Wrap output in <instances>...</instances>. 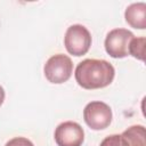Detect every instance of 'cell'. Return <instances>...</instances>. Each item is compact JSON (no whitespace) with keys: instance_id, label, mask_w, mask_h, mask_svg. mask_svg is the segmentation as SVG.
<instances>
[{"instance_id":"1","label":"cell","mask_w":146,"mask_h":146,"mask_svg":"<svg viewBox=\"0 0 146 146\" xmlns=\"http://www.w3.org/2000/svg\"><path fill=\"white\" fill-rule=\"evenodd\" d=\"M74 76L76 83L83 89H102L113 82L115 70L105 59L88 58L78 64Z\"/></svg>"},{"instance_id":"2","label":"cell","mask_w":146,"mask_h":146,"mask_svg":"<svg viewBox=\"0 0 146 146\" xmlns=\"http://www.w3.org/2000/svg\"><path fill=\"white\" fill-rule=\"evenodd\" d=\"M91 42V34L86 26L73 24L67 27L64 36V46L70 55L76 57L86 55L90 49Z\"/></svg>"},{"instance_id":"3","label":"cell","mask_w":146,"mask_h":146,"mask_svg":"<svg viewBox=\"0 0 146 146\" xmlns=\"http://www.w3.org/2000/svg\"><path fill=\"white\" fill-rule=\"evenodd\" d=\"M73 73V63L71 58L64 54H56L51 56L43 66V74L46 79L54 84L66 82Z\"/></svg>"},{"instance_id":"4","label":"cell","mask_w":146,"mask_h":146,"mask_svg":"<svg viewBox=\"0 0 146 146\" xmlns=\"http://www.w3.org/2000/svg\"><path fill=\"white\" fill-rule=\"evenodd\" d=\"M111 107L100 100H94L86 105L83 110V120L92 130H104L112 122Z\"/></svg>"},{"instance_id":"5","label":"cell","mask_w":146,"mask_h":146,"mask_svg":"<svg viewBox=\"0 0 146 146\" xmlns=\"http://www.w3.org/2000/svg\"><path fill=\"white\" fill-rule=\"evenodd\" d=\"M133 38V33L127 29L111 30L105 38V50L113 58H124L129 56V44Z\"/></svg>"},{"instance_id":"6","label":"cell","mask_w":146,"mask_h":146,"mask_svg":"<svg viewBox=\"0 0 146 146\" xmlns=\"http://www.w3.org/2000/svg\"><path fill=\"white\" fill-rule=\"evenodd\" d=\"M99 146H146L145 127L141 124L131 125L121 135L105 137Z\"/></svg>"},{"instance_id":"7","label":"cell","mask_w":146,"mask_h":146,"mask_svg":"<svg viewBox=\"0 0 146 146\" xmlns=\"http://www.w3.org/2000/svg\"><path fill=\"white\" fill-rule=\"evenodd\" d=\"M54 137L57 146H81L84 141V131L78 122L65 121L57 125Z\"/></svg>"},{"instance_id":"8","label":"cell","mask_w":146,"mask_h":146,"mask_svg":"<svg viewBox=\"0 0 146 146\" xmlns=\"http://www.w3.org/2000/svg\"><path fill=\"white\" fill-rule=\"evenodd\" d=\"M124 18L128 25L137 30L146 29V3L135 2L127 7Z\"/></svg>"},{"instance_id":"9","label":"cell","mask_w":146,"mask_h":146,"mask_svg":"<svg viewBox=\"0 0 146 146\" xmlns=\"http://www.w3.org/2000/svg\"><path fill=\"white\" fill-rule=\"evenodd\" d=\"M145 47L146 39L144 36L133 38L129 44V55L138 60H145Z\"/></svg>"},{"instance_id":"10","label":"cell","mask_w":146,"mask_h":146,"mask_svg":"<svg viewBox=\"0 0 146 146\" xmlns=\"http://www.w3.org/2000/svg\"><path fill=\"white\" fill-rule=\"evenodd\" d=\"M5 146H34L33 143L25 137H15L8 140Z\"/></svg>"},{"instance_id":"11","label":"cell","mask_w":146,"mask_h":146,"mask_svg":"<svg viewBox=\"0 0 146 146\" xmlns=\"http://www.w3.org/2000/svg\"><path fill=\"white\" fill-rule=\"evenodd\" d=\"M5 96H6V94H5V90H3V88L0 86V106L3 104V102H5Z\"/></svg>"}]
</instances>
